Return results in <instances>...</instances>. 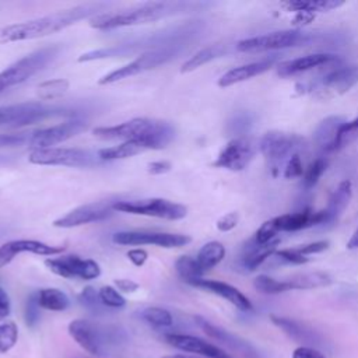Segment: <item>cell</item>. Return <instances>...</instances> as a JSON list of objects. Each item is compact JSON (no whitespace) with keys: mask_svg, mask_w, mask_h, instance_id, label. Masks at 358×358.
Returning <instances> with one entry per match:
<instances>
[{"mask_svg":"<svg viewBox=\"0 0 358 358\" xmlns=\"http://www.w3.org/2000/svg\"><path fill=\"white\" fill-rule=\"evenodd\" d=\"M105 7V3L80 4L34 20L4 25L0 28V45L32 41L53 35L81 20L92 18L101 14Z\"/></svg>","mask_w":358,"mask_h":358,"instance_id":"6da1fadb","label":"cell"},{"mask_svg":"<svg viewBox=\"0 0 358 358\" xmlns=\"http://www.w3.org/2000/svg\"><path fill=\"white\" fill-rule=\"evenodd\" d=\"M204 6H206L204 3H194V1H150L124 11L101 13L90 18V27L101 31H110V29L123 28V27H134V25L154 22L171 15L194 11Z\"/></svg>","mask_w":358,"mask_h":358,"instance_id":"7a4b0ae2","label":"cell"},{"mask_svg":"<svg viewBox=\"0 0 358 358\" xmlns=\"http://www.w3.org/2000/svg\"><path fill=\"white\" fill-rule=\"evenodd\" d=\"M92 134L102 140H143L147 141L152 150H162L173 140L175 129L171 123L164 120L134 117L119 124L95 127Z\"/></svg>","mask_w":358,"mask_h":358,"instance_id":"3957f363","label":"cell"},{"mask_svg":"<svg viewBox=\"0 0 358 358\" xmlns=\"http://www.w3.org/2000/svg\"><path fill=\"white\" fill-rule=\"evenodd\" d=\"M259 148L263 157L267 159L273 175L275 176L280 173V169H284V165L292 155L299 154L306 148V141L296 133L273 130L267 131L262 137Z\"/></svg>","mask_w":358,"mask_h":358,"instance_id":"277c9868","label":"cell"},{"mask_svg":"<svg viewBox=\"0 0 358 358\" xmlns=\"http://www.w3.org/2000/svg\"><path fill=\"white\" fill-rule=\"evenodd\" d=\"M59 50V46L41 48L10 64L7 69L0 71V92L31 78L45 66L52 63L57 57Z\"/></svg>","mask_w":358,"mask_h":358,"instance_id":"5b68a950","label":"cell"},{"mask_svg":"<svg viewBox=\"0 0 358 358\" xmlns=\"http://www.w3.org/2000/svg\"><path fill=\"white\" fill-rule=\"evenodd\" d=\"M183 49L185 48H182V46H168V48H158V49H151V50L143 52L140 56H137L130 63L102 76L98 80V84L109 85V84L122 81L124 78L141 74L144 71L157 69L158 66H162V64L171 62L172 59H175L180 52H183Z\"/></svg>","mask_w":358,"mask_h":358,"instance_id":"8992f818","label":"cell"},{"mask_svg":"<svg viewBox=\"0 0 358 358\" xmlns=\"http://www.w3.org/2000/svg\"><path fill=\"white\" fill-rule=\"evenodd\" d=\"M313 42V35L303 32L301 29H284L274 31L264 35H257L252 38L242 39L236 43L238 52L252 53V52H270L278 49H287L294 46H303Z\"/></svg>","mask_w":358,"mask_h":358,"instance_id":"52a82bcc","label":"cell"},{"mask_svg":"<svg viewBox=\"0 0 358 358\" xmlns=\"http://www.w3.org/2000/svg\"><path fill=\"white\" fill-rule=\"evenodd\" d=\"M70 336L80 347L94 355L106 354V345L119 340V329L103 327L91 320L77 319L69 324Z\"/></svg>","mask_w":358,"mask_h":358,"instance_id":"ba28073f","label":"cell"},{"mask_svg":"<svg viewBox=\"0 0 358 358\" xmlns=\"http://www.w3.org/2000/svg\"><path fill=\"white\" fill-rule=\"evenodd\" d=\"M112 208L120 213L155 217L168 221H178L187 215V208L183 204L159 197L143 200H120L112 203Z\"/></svg>","mask_w":358,"mask_h":358,"instance_id":"9c48e42d","label":"cell"},{"mask_svg":"<svg viewBox=\"0 0 358 358\" xmlns=\"http://www.w3.org/2000/svg\"><path fill=\"white\" fill-rule=\"evenodd\" d=\"M331 277L323 271L298 273L291 277L277 280L266 274H260L253 280V285L263 294H281L291 289H312L319 287H327L331 284Z\"/></svg>","mask_w":358,"mask_h":358,"instance_id":"30bf717a","label":"cell"},{"mask_svg":"<svg viewBox=\"0 0 358 358\" xmlns=\"http://www.w3.org/2000/svg\"><path fill=\"white\" fill-rule=\"evenodd\" d=\"M69 115V110L57 106H46L41 102H22L0 106V126L22 127L48 117Z\"/></svg>","mask_w":358,"mask_h":358,"instance_id":"8fae6325","label":"cell"},{"mask_svg":"<svg viewBox=\"0 0 358 358\" xmlns=\"http://www.w3.org/2000/svg\"><path fill=\"white\" fill-rule=\"evenodd\" d=\"M28 161L34 165L49 166H92L98 161V155L83 148H66L52 147L42 150H32L28 155Z\"/></svg>","mask_w":358,"mask_h":358,"instance_id":"7c38bea8","label":"cell"},{"mask_svg":"<svg viewBox=\"0 0 358 358\" xmlns=\"http://www.w3.org/2000/svg\"><path fill=\"white\" fill-rule=\"evenodd\" d=\"M116 245L123 246H143L155 245L159 248H182L192 242V238L185 234H171V232H151V231H122L112 236Z\"/></svg>","mask_w":358,"mask_h":358,"instance_id":"4fadbf2b","label":"cell"},{"mask_svg":"<svg viewBox=\"0 0 358 358\" xmlns=\"http://www.w3.org/2000/svg\"><path fill=\"white\" fill-rule=\"evenodd\" d=\"M45 266L63 278L95 280L101 274L99 264L92 259H81L77 255H66L55 259H46Z\"/></svg>","mask_w":358,"mask_h":358,"instance_id":"5bb4252c","label":"cell"},{"mask_svg":"<svg viewBox=\"0 0 358 358\" xmlns=\"http://www.w3.org/2000/svg\"><path fill=\"white\" fill-rule=\"evenodd\" d=\"M85 130H87L85 122L80 119H70L63 123L32 131L28 145L32 147L34 150L52 148L53 145L67 141Z\"/></svg>","mask_w":358,"mask_h":358,"instance_id":"9a60e30c","label":"cell"},{"mask_svg":"<svg viewBox=\"0 0 358 358\" xmlns=\"http://www.w3.org/2000/svg\"><path fill=\"white\" fill-rule=\"evenodd\" d=\"M256 154L255 143L248 137H234L220 151L217 159L213 162L217 168L239 172L243 171Z\"/></svg>","mask_w":358,"mask_h":358,"instance_id":"2e32d148","label":"cell"},{"mask_svg":"<svg viewBox=\"0 0 358 358\" xmlns=\"http://www.w3.org/2000/svg\"><path fill=\"white\" fill-rule=\"evenodd\" d=\"M113 211L115 210L112 208L110 203H90L69 211L63 217L55 220L52 225L56 228H74L91 222H99L110 218L113 215Z\"/></svg>","mask_w":358,"mask_h":358,"instance_id":"e0dca14e","label":"cell"},{"mask_svg":"<svg viewBox=\"0 0 358 358\" xmlns=\"http://www.w3.org/2000/svg\"><path fill=\"white\" fill-rule=\"evenodd\" d=\"M194 322L208 337H211V338L220 341L221 344L229 347L231 350L236 351L238 354L243 355L245 358H260L257 350L249 341H246L245 338H242V337H239L234 333H229L225 329H221V327L213 324L211 322H208L207 319H204L201 316H194Z\"/></svg>","mask_w":358,"mask_h":358,"instance_id":"ac0fdd59","label":"cell"},{"mask_svg":"<svg viewBox=\"0 0 358 358\" xmlns=\"http://www.w3.org/2000/svg\"><path fill=\"white\" fill-rule=\"evenodd\" d=\"M165 341L178 350H182L185 352H193L204 358H232L220 347L194 336L169 333L165 334Z\"/></svg>","mask_w":358,"mask_h":358,"instance_id":"d6986e66","label":"cell"},{"mask_svg":"<svg viewBox=\"0 0 358 358\" xmlns=\"http://www.w3.org/2000/svg\"><path fill=\"white\" fill-rule=\"evenodd\" d=\"M271 322L281 329L289 338L295 340L296 343H301L303 347H320L323 345V337L308 324L298 322L295 319L284 317V316H275L271 315Z\"/></svg>","mask_w":358,"mask_h":358,"instance_id":"ffe728a7","label":"cell"},{"mask_svg":"<svg viewBox=\"0 0 358 358\" xmlns=\"http://www.w3.org/2000/svg\"><path fill=\"white\" fill-rule=\"evenodd\" d=\"M192 287L208 291L211 294H215L224 299H227L229 303H232L235 308L239 310L248 312L253 309L252 302L249 301L248 296H245L238 288L232 287L231 284H227L224 281L218 280H207V278H196L189 282Z\"/></svg>","mask_w":358,"mask_h":358,"instance_id":"44dd1931","label":"cell"},{"mask_svg":"<svg viewBox=\"0 0 358 358\" xmlns=\"http://www.w3.org/2000/svg\"><path fill=\"white\" fill-rule=\"evenodd\" d=\"M274 222L277 225L278 232H281V231L294 232V231H301V229L310 228V227H315L319 224H324L326 213H324V210L313 211L310 208H303L296 213H289V214L275 217Z\"/></svg>","mask_w":358,"mask_h":358,"instance_id":"7402d4cb","label":"cell"},{"mask_svg":"<svg viewBox=\"0 0 358 358\" xmlns=\"http://www.w3.org/2000/svg\"><path fill=\"white\" fill-rule=\"evenodd\" d=\"M337 63L338 57L336 55L331 53H312V55H306V56H301L296 59H291L287 62H282L278 64L277 69V74L282 78L285 77H291L303 71H308L310 69L315 67H320L324 64H331V63Z\"/></svg>","mask_w":358,"mask_h":358,"instance_id":"603a6c76","label":"cell"},{"mask_svg":"<svg viewBox=\"0 0 358 358\" xmlns=\"http://www.w3.org/2000/svg\"><path fill=\"white\" fill-rule=\"evenodd\" d=\"M274 64V57L271 59H263L259 62H252V63H246L242 66H236L231 70H228L227 73H224L220 78H218V87L221 88H227L231 85H235L238 83L250 80L256 76H260L263 73H266L267 70H270Z\"/></svg>","mask_w":358,"mask_h":358,"instance_id":"cb8c5ba5","label":"cell"},{"mask_svg":"<svg viewBox=\"0 0 358 358\" xmlns=\"http://www.w3.org/2000/svg\"><path fill=\"white\" fill-rule=\"evenodd\" d=\"M280 243V239L275 238L274 241L259 245L253 238L245 245L242 256L239 259V264L245 271H255L257 267H260L266 260L270 259V256L275 252L277 245Z\"/></svg>","mask_w":358,"mask_h":358,"instance_id":"d4e9b609","label":"cell"},{"mask_svg":"<svg viewBox=\"0 0 358 358\" xmlns=\"http://www.w3.org/2000/svg\"><path fill=\"white\" fill-rule=\"evenodd\" d=\"M322 84L337 94L348 92L355 84H358V64L337 66L323 77Z\"/></svg>","mask_w":358,"mask_h":358,"instance_id":"484cf974","label":"cell"},{"mask_svg":"<svg viewBox=\"0 0 358 358\" xmlns=\"http://www.w3.org/2000/svg\"><path fill=\"white\" fill-rule=\"evenodd\" d=\"M344 122L345 120L340 116H329L317 124V127L313 133V141L320 151H323V152L334 151L336 138H337L338 130Z\"/></svg>","mask_w":358,"mask_h":358,"instance_id":"4316f807","label":"cell"},{"mask_svg":"<svg viewBox=\"0 0 358 358\" xmlns=\"http://www.w3.org/2000/svg\"><path fill=\"white\" fill-rule=\"evenodd\" d=\"M352 196V185L350 180H343L338 183V186L331 193L327 207L324 208L326 213V222L324 224H333L340 218L345 207L348 206Z\"/></svg>","mask_w":358,"mask_h":358,"instance_id":"83f0119b","label":"cell"},{"mask_svg":"<svg viewBox=\"0 0 358 358\" xmlns=\"http://www.w3.org/2000/svg\"><path fill=\"white\" fill-rule=\"evenodd\" d=\"M147 150H152V147L147 141L126 140L119 145H112V147L99 150L96 155L101 161H116V159H124V158L134 157Z\"/></svg>","mask_w":358,"mask_h":358,"instance_id":"f1b7e54d","label":"cell"},{"mask_svg":"<svg viewBox=\"0 0 358 358\" xmlns=\"http://www.w3.org/2000/svg\"><path fill=\"white\" fill-rule=\"evenodd\" d=\"M4 245L14 255V257L21 253H34V255H39V256H55V255H60L62 252L66 250V246H63V245L55 246V245H48L41 241H34V239H17V241H10Z\"/></svg>","mask_w":358,"mask_h":358,"instance_id":"f546056e","label":"cell"},{"mask_svg":"<svg viewBox=\"0 0 358 358\" xmlns=\"http://www.w3.org/2000/svg\"><path fill=\"white\" fill-rule=\"evenodd\" d=\"M227 53V45L225 43H214L208 45L199 52H196L193 56H190L180 67V73H190L197 70L199 67L224 56Z\"/></svg>","mask_w":358,"mask_h":358,"instance_id":"4dcf8cb0","label":"cell"},{"mask_svg":"<svg viewBox=\"0 0 358 358\" xmlns=\"http://www.w3.org/2000/svg\"><path fill=\"white\" fill-rule=\"evenodd\" d=\"M224 257H225L224 245L218 241H211V242L204 243L200 248V250L196 256V260H197L201 271L207 273L208 270L214 268L218 263H221Z\"/></svg>","mask_w":358,"mask_h":358,"instance_id":"1f68e13d","label":"cell"},{"mask_svg":"<svg viewBox=\"0 0 358 358\" xmlns=\"http://www.w3.org/2000/svg\"><path fill=\"white\" fill-rule=\"evenodd\" d=\"M38 303L42 309L62 312L70 306L69 296L57 288H42L36 292Z\"/></svg>","mask_w":358,"mask_h":358,"instance_id":"d6a6232c","label":"cell"},{"mask_svg":"<svg viewBox=\"0 0 358 358\" xmlns=\"http://www.w3.org/2000/svg\"><path fill=\"white\" fill-rule=\"evenodd\" d=\"M344 4V1H337V0H315V1H288L285 6L289 10H294L295 13H326L331 11L334 8H338Z\"/></svg>","mask_w":358,"mask_h":358,"instance_id":"836d02e7","label":"cell"},{"mask_svg":"<svg viewBox=\"0 0 358 358\" xmlns=\"http://www.w3.org/2000/svg\"><path fill=\"white\" fill-rule=\"evenodd\" d=\"M69 87L70 83L66 78L46 80L36 87V95L41 101H55L62 98L67 92Z\"/></svg>","mask_w":358,"mask_h":358,"instance_id":"e575fe53","label":"cell"},{"mask_svg":"<svg viewBox=\"0 0 358 358\" xmlns=\"http://www.w3.org/2000/svg\"><path fill=\"white\" fill-rule=\"evenodd\" d=\"M175 270H176L178 275L187 284L196 278H203V274H204L201 271L196 257H192V256L178 257L175 262Z\"/></svg>","mask_w":358,"mask_h":358,"instance_id":"d590c367","label":"cell"},{"mask_svg":"<svg viewBox=\"0 0 358 358\" xmlns=\"http://www.w3.org/2000/svg\"><path fill=\"white\" fill-rule=\"evenodd\" d=\"M141 319L152 327L164 329L171 327L173 323V317L169 310L158 306H148L141 310Z\"/></svg>","mask_w":358,"mask_h":358,"instance_id":"8d00e7d4","label":"cell"},{"mask_svg":"<svg viewBox=\"0 0 358 358\" xmlns=\"http://www.w3.org/2000/svg\"><path fill=\"white\" fill-rule=\"evenodd\" d=\"M358 138V116L350 122H344L338 130L334 151L341 150Z\"/></svg>","mask_w":358,"mask_h":358,"instance_id":"74e56055","label":"cell"},{"mask_svg":"<svg viewBox=\"0 0 358 358\" xmlns=\"http://www.w3.org/2000/svg\"><path fill=\"white\" fill-rule=\"evenodd\" d=\"M327 168V161L322 157L313 159V162H310V165L306 168V171L303 172V178H302V185L305 189H312L320 179V176L324 173Z\"/></svg>","mask_w":358,"mask_h":358,"instance_id":"f35d334b","label":"cell"},{"mask_svg":"<svg viewBox=\"0 0 358 358\" xmlns=\"http://www.w3.org/2000/svg\"><path fill=\"white\" fill-rule=\"evenodd\" d=\"M253 124V117L249 112H239L228 122V131L236 137H245Z\"/></svg>","mask_w":358,"mask_h":358,"instance_id":"ab89813d","label":"cell"},{"mask_svg":"<svg viewBox=\"0 0 358 358\" xmlns=\"http://www.w3.org/2000/svg\"><path fill=\"white\" fill-rule=\"evenodd\" d=\"M99 299L105 308H112V309H119L126 305V299L122 296V294L115 289L110 285H105L98 291Z\"/></svg>","mask_w":358,"mask_h":358,"instance_id":"60d3db41","label":"cell"},{"mask_svg":"<svg viewBox=\"0 0 358 358\" xmlns=\"http://www.w3.org/2000/svg\"><path fill=\"white\" fill-rule=\"evenodd\" d=\"M18 338L17 324L13 322H7L0 324V352L10 351Z\"/></svg>","mask_w":358,"mask_h":358,"instance_id":"b9f144b4","label":"cell"},{"mask_svg":"<svg viewBox=\"0 0 358 358\" xmlns=\"http://www.w3.org/2000/svg\"><path fill=\"white\" fill-rule=\"evenodd\" d=\"M78 301L84 308H87L88 310H91L94 313H101L105 310V306L102 305V302L99 299L98 291H95V288H92V287H85L80 292Z\"/></svg>","mask_w":358,"mask_h":358,"instance_id":"7bdbcfd3","label":"cell"},{"mask_svg":"<svg viewBox=\"0 0 358 358\" xmlns=\"http://www.w3.org/2000/svg\"><path fill=\"white\" fill-rule=\"evenodd\" d=\"M31 134H32V131L0 134V148H11V147L28 145Z\"/></svg>","mask_w":358,"mask_h":358,"instance_id":"ee69618b","label":"cell"},{"mask_svg":"<svg viewBox=\"0 0 358 358\" xmlns=\"http://www.w3.org/2000/svg\"><path fill=\"white\" fill-rule=\"evenodd\" d=\"M277 234H278V229H277V225L274 222V218L268 220V221H264L259 229L256 231V234L253 235V239L259 243V245H264V243H268L271 241H274L277 238Z\"/></svg>","mask_w":358,"mask_h":358,"instance_id":"f6af8a7d","label":"cell"},{"mask_svg":"<svg viewBox=\"0 0 358 358\" xmlns=\"http://www.w3.org/2000/svg\"><path fill=\"white\" fill-rule=\"evenodd\" d=\"M270 257L277 259L280 263H285V264H303L309 260V257L302 256L301 253H298L295 248L275 250Z\"/></svg>","mask_w":358,"mask_h":358,"instance_id":"bcb514c9","label":"cell"},{"mask_svg":"<svg viewBox=\"0 0 358 358\" xmlns=\"http://www.w3.org/2000/svg\"><path fill=\"white\" fill-rule=\"evenodd\" d=\"M39 303H38V295L36 292L35 294H31L27 299V303H25V323L29 326V327H34L38 322H39Z\"/></svg>","mask_w":358,"mask_h":358,"instance_id":"7dc6e473","label":"cell"},{"mask_svg":"<svg viewBox=\"0 0 358 358\" xmlns=\"http://www.w3.org/2000/svg\"><path fill=\"white\" fill-rule=\"evenodd\" d=\"M303 172H305V169H303L301 157H299V154H295L284 165L282 176L285 179H295V178H301L303 175Z\"/></svg>","mask_w":358,"mask_h":358,"instance_id":"c3c4849f","label":"cell"},{"mask_svg":"<svg viewBox=\"0 0 358 358\" xmlns=\"http://www.w3.org/2000/svg\"><path fill=\"white\" fill-rule=\"evenodd\" d=\"M238 220H239L238 213H235V211H232V213H227L225 215H222V217L217 221V229H218V231H221V232L232 231V229L236 227Z\"/></svg>","mask_w":358,"mask_h":358,"instance_id":"681fc988","label":"cell"},{"mask_svg":"<svg viewBox=\"0 0 358 358\" xmlns=\"http://www.w3.org/2000/svg\"><path fill=\"white\" fill-rule=\"evenodd\" d=\"M329 248V241H317L313 243H308V245H302L299 248H295L298 253H301L302 256H309V255H315V253H320L323 250H326Z\"/></svg>","mask_w":358,"mask_h":358,"instance_id":"f907efd6","label":"cell"},{"mask_svg":"<svg viewBox=\"0 0 358 358\" xmlns=\"http://www.w3.org/2000/svg\"><path fill=\"white\" fill-rule=\"evenodd\" d=\"M127 259L131 262L133 266L141 267V266H144V263L147 262L148 253H147L144 249H140V248L130 249V250L127 252Z\"/></svg>","mask_w":358,"mask_h":358,"instance_id":"816d5d0a","label":"cell"},{"mask_svg":"<svg viewBox=\"0 0 358 358\" xmlns=\"http://www.w3.org/2000/svg\"><path fill=\"white\" fill-rule=\"evenodd\" d=\"M292 358H326L320 351L312 348V347H298L292 352Z\"/></svg>","mask_w":358,"mask_h":358,"instance_id":"f5cc1de1","label":"cell"},{"mask_svg":"<svg viewBox=\"0 0 358 358\" xmlns=\"http://www.w3.org/2000/svg\"><path fill=\"white\" fill-rule=\"evenodd\" d=\"M172 168V164L169 161H154L147 165V171L151 175H162L169 172Z\"/></svg>","mask_w":358,"mask_h":358,"instance_id":"db71d44e","label":"cell"},{"mask_svg":"<svg viewBox=\"0 0 358 358\" xmlns=\"http://www.w3.org/2000/svg\"><path fill=\"white\" fill-rule=\"evenodd\" d=\"M115 285L117 287L119 291L126 292V294L136 292L140 288V285L136 281L129 280V278H117V280H115Z\"/></svg>","mask_w":358,"mask_h":358,"instance_id":"11a10c76","label":"cell"},{"mask_svg":"<svg viewBox=\"0 0 358 358\" xmlns=\"http://www.w3.org/2000/svg\"><path fill=\"white\" fill-rule=\"evenodd\" d=\"M11 310V302L8 298V294L0 287V320L6 319L10 315Z\"/></svg>","mask_w":358,"mask_h":358,"instance_id":"9f6ffc18","label":"cell"},{"mask_svg":"<svg viewBox=\"0 0 358 358\" xmlns=\"http://www.w3.org/2000/svg\"><path fill=\"white\" fill-rule=\"evenodd\" d=\"M14 259V255L6 248V245L0 246V268L7 266Z\"/></svg>","mask_w":358,"mask_h":358,"instance_id":"6f0895ef","label":"cell"},{"mask_svg":"<svg viewBox=\"0 0 358 358\" xmlns=\"http://www.w3.org/2000/svg\"><path fill=\"white\" fill-rule=\"evenodd\" d=\"M347 249H350V250L358 249V229L351 235L350 241L347 242Z\"/></svg>","mask_w":358,"mask_h":358,"instance_id":"680465c9","label":"cell"},{"mask_svg":"<svg viewBox=\"0 0 358 358\" xmlns=\"http://www.w3.org/2000/svg\"><path fill=\"white\" fill-rule=\"evenodd\" d=\"M164 358H197V357H190V355H182V354H176V355H168Z\"/></svg>","mask_w":358,"mask_h":358,"instance_id":"91938a15","label":"cell"}]
</instances>
